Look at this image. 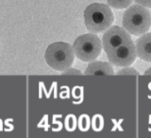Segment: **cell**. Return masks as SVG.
Wrapping results in <instances>:
<instances>
[{
  "label": "cell",
  "instance_id": "7c38bea8",
  "mask_svg": "<svg viewBox=\"0 0 151 138\" xmlns=\"http://www.w3.org/2000/svg\"><path fill=\"white\" fill-rule=\"evenodd\" d=\"M135 2L145 8H151V0H135Z\"/></svg>",
  "mask_w": 151,
  "mask_h": 138
},
{
  "label": "cell",
  "instance_id": "4fadbf2b",
  "mask_svg": "<svg viewBox=\"0 0 151 138\" xmlns=\"http://www.w3.org/2000/svg\"><path fill=\"white\" fill-rule=\"evenodd\" d=\"M145 75H151V67H149L147 70L145 72Z\"/></svg>",
  "mask_w": 151,
  "mask_h": 138
},
{
  "label": "cell",
  "instance_id": "9c48e42d",
  "mask_svg": "<svg viewBox=\"0 0 151 138\" xmlns=\"http://www.w3.org/2000/svg\"><path fill=\"white\" fill-rule=\"evenodd\" d=\"M109 6L117 9H123L131 5L132 0H107Z\"/></svg>",
  "mask_w": 151,
  "mask_h": 138
},
{
  "label": "cell",
  "instance_id": "8992f818",
  "mask_svg": "<svg viewBox=\"0 0 151 138\" xmlns=\"http://www.w3.org/2000/svg\"><path fill=\"white\" fill-rule=\"evenodd\" d=\"M130 40L131 38L129 32L126 28L118 26H113L108 28V30L104 33L102 38L103 48L108 54L116 47L120 46L124 43Z\"/></svg>",
  "mask_w": 151,
  "mask_h": 138
},
{
  "label": "cell",
  "instance_id": "5b68a950",
  "mask_svg": "<svg viewBox=\"0 0 151 138\" xmlns=\"http://www.w3.org/2000/svg\"><path fill=\"white\" fill-rule=\"evenodd\" d=\"M107 56L110 63L116 66H129L134 63L137 57L136 46L131 40L127 41L111 50Z\"/></svg>",
  "mask_w": 151,
  "mask_h": 138
},
{
  "label": "cell",
  "instance_id": "8fae6325",
  "mask_svg": "<svg viewBox=\"0 0 151 138\" xmlns=\"http://www.w3.org/2000/svg\"><path fill=\"white\" fill-rule=\"evenodd\" d=\"M64 75H81L82 73L79 70H77L75 68H68L67 70L63 71Z\"/></svg>",
  "mask_w": 151,
  "mask_h": 138
},
{
  "label": "cell",
  "instance_id": "7a4b0ae2",
  "mask_svg": "<svg viewBox=\"0 0 151 138\" xmlns=\"http://www.w3.org/2000/svg\"><path fill=\"white\" fill-rule=\"evenodd\" d=\"M73 46L68 43L56 42L48 46L45 58L47 64L57 71H65L71 67L75 60Z\"/></svg>",
  "mask_w": 151,
  "mask_h": 138
},
{
  "label": "cell",
  "instance_id": "30bf717a",
  "mask_svg": "<svg viewBox=\"0 0 151 138\" xmlns=\"http://www.w3.org/2000/svg\"><path fill=\"white\" fill-rule=\"evenodd\" d=\"M117 75H127V76H138L139 72H137L136 69L133 67H129V66H125L122 70L118 71Z\"/></svg>",
  "mask_w": 151,
  "mask_h": 138
},
{
  "label": "cell",
  "instance_id": "52a82bcc",
  "mask_svg": "<svg viewBox=\"0 0 151 138\" xmlns=\"http://www.w3.org/2000/svg\"><path fill=\"white\" fill-rule=\"evenodd\" d=\"M137 56L141 60L151 63V33H144L136 41Z\"/></svg>",
  "mask_w": 151,
  "mask_h": 138
},
{
  "label": "cell",
  "instance_id": "ba28073f",
  "mask_svg": "<svg viewBox=\"0 0 151 138\" xmlns=\"http://www.w3.org/2000/svg\"><path fill=\"white\" fill-rule=\"evenodd\" d=\"M85 75L89 76H101V75H114V71L111 64L101 61H93L89 64L86 70L84 72Z\"/></svg>",
  "mask_w": 151,
  "mask_h": 138
},
{
  "label": "cell",
  "instance_id": "277c9868",
  "mask_svg": "<svg viewBox=\"0 0 151 138\" xmlns=\"http://www.w3.org/2000/svg\"><path fill=\"white\" fill-rule=\"evenodd\" d=\"M102 47L101 40L93 33H87L78 36L73 45L75 55L78 57V59L85 63L96 61L101 54Z\"/></svg>",
  "mask_w": 151,
  "mask_h": 138
},
{
  "label": "cell",
  "instance_id": "3957f363",
  "mask_svg": "<svg viewBox=\"0 0 151 138\" xmlns=\"http://www.w3.org/2000/svg\"><path fill=\"white\" fill-rule=\"evenodd\" d=\"M123 26L130 34L139 36L146 33L151 26L150 12L142 5H132L123 16Z\"/></svg>",
  "mask_w": 151,
  "mask_h": 138
},
{
  "label": "cell",
  "instance_id": "6da1fadb",
  "mask_svg": "<svg viewBox=\"0 0 151 138\" xmlns=\"http://www.w3.org/2000/svg\"><path fill=\"white\" fill-rule=\"evenodd\" d=\"M114 17L110 7L103 3H93L85 9V27L90 32L99 33L110 27Z\"/></svg>",
  "mask_w": 151,
  "mask_h": 138
}]
</instances>
